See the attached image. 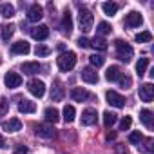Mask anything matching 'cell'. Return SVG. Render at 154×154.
<instances>
[{
	"instance_id": "cell-6",
	"label": "cell",
	"mask_w": 154,
	"mask_h": 154,
	"mask_svg": "<svg viewBox=\"0 0 154 154\" xmlns=\"http://www.w3.org/2000/svg\"><path fill=\"white\" fill-rule=\"evenodd\" d=\"M35 134L40 136V138L49 140V138H53V136L56 134V131H54V127L49 125V123H38V125L35 127Z\"/></svg>"
},
{
	"instance_id": "cell-31",
	"label": "cell",
	"mask_w": 154,
	"mask_h": 154,
	"mask_svg": "<svg viewBox=\"0 0 154 154\" xmlns=\"http://www.w3.org/2000/svg\"><path fill=\"white\" fill-rule=\"evenodd\" d=\"M114 123H116V114L111 112V111H105V112H103V125L109 129V127H112Z\"/></svg>"
},
{
	"instance_id": "cell-1",
	"label": "cell",
	"mask_w": 154,
	"mask_h": 154,
	"mask_svg": "<svg viewBox=\"0 0 154 154\" xmlns=\"http://www.w3.org/2000/svg\"><path fill=\"white\" fill-rule=\"evenodd\" d=\"M56 63H58V69H60V71L67 72V71H71V69L76 65V54H74L72 51H63V53L56 58Z\"/></svg>"
},
{
	"instance_id": "cell-42",
	"label": "cell",
	"mask_w": 154,
	"mask_h": 154,
	"mask_svg": "<svg viewBox=\"0 0 154 154\" xmlns=\"http://www.w3.org/2000/svg\"><path fill=\"white\" fill-rule=\"evenodd\" d=\"M15 154H27V147H24V145H20L17 150H15Z\"/></svg>"
},
{
	"instance_id": "cell-17",
	"label": "cell",
	"mask_w": 154,
	"mask_h": 154,
	"mask_svg": "<svg viewBox=\"0 0 154 154\" xmlns=\"http://www.w3.org/2000/svg\"><path fill=\"white\" fill-rule=\"evenodd\" d=\"M71 98H72L74 102H85L87 98H91V94H89L85 89H82V87H74V89L71 91Z\"/></svg>"
},
{
	"instance_id": "cell-5",
	"label": "cell",
	"mask_w": 154,
	"mask_h": 154,
	"mask_svg": "<svg viewBox=\"0 0 154 154\" xmlns=\"http://www.w3.org/2000/svg\"><path fill=\"white\" fill-rule=\"evenodd\" d=\"M105 100H107L109 105H112V107H116V109L125 107V98H123L122 94H118L116 91H107V93H105Z\"/></svg>"
},
{
	"instance_id": "cell-34",
	"label": "cell",
	"mask_w": 154,
	"mask_h": 154,
	"mask_svg": "<svg viewBox=\"0 0 154 154\" xmlns=\"http://www.w3.org/2000/svg\"><path fill=\"white\" fill-rule=\"evenodd\" d=\"M129 141H131V143H134V145H140V143L143 141L141 132H140V131H132V132L129 134Z\"/></svg>"
},
{
	"instance_id": "cell-4",
	"label": "cell",
	"mask_w": 154,
	"mask_h": 154,
	"mask_svg": "<svg viewBox=\"0 0 154 154\" xmlns=\"http://www.w3.org/2000/svg\"><path fill=\"white\" fill-rule=\"evenodd\" d=\"M27 91H29L33 96L42 98V96L45 94V84H44L42 80H29V82H27Z\"/></svg>"
},
{
	"instance_id": "cell-19",
	"label": "cell",
	"mask_w": 154,
	"mask_h": 154,
	"mask_svg": "<svg viewBox=\"0 0 154 154\" xmlns=\"http://www.w3.org/2000/svg\"><path fill=\"white\" fill-rule=\"evenodd\" d=\"M120 76H122V71H120L118 65H111V67L105 71V78H107L109 82H118Z\"/></svg>"
},
{
	"instance_id": "cell-9",
	"label": "cell",
	"mask_w": 154,
	"mask_h": 154,
	"mask_svg": "<svg viewBox=\"0 0 154 154\" xmlns=\"http://www.w3.org/2000/svg\"><path fill=\"white\" fill-rule=\"evenodd\" d=\"M42 17H44V8H42L40 4H33V6H29V9H27V18H29L31 22H38V20H42Z\"/></svg>"
},
{
	"instance_id": "cell-28",
	"label": "cell",
	"mask_w": 154,
	"mask_h": 154,
	"mask_svg": "<svg viewBox=\"0 0 154 154\" xmlns=\"http://www.w3.org/2000/svg\"><path fill=\"white\" fill-rule=\"evenodd\" d=\"M89 44H91V47H94V49H98V51H105V49H107V40L102 38V36H96V38L91 40Z\"/></svg>"
},
{
	"instance_id": "cell-10",
	"label": "cell",
	"mask_w": 154,
	"mask_h": 154,
	"mask_svg": "<svg viewBox=\"0 0 154 154\" xmlns=\"http://www.w3.org/2000/svg\"><path fill=\"white\" fill-rule=\"evenodd\" d=\"M143 24V17L138 13V11H131L127 17H125V26L127 27H140Z\"/></svg>"
},
{
	"instance_id": "cell-21",
	"label": "cell",
	"mask_w": 154,
	"mask_h": 154,
	"mask_svg": "<svg viewBox=\"0 0 154 154\" xmlns=\"http://www.w3.org/2000/svg\"><path fill=\"white\" fill-rule=\"evenodd\" d=\"M38 71H40V63L38 62H26V63H22V72H26L29 76L36 74Z\"/></svg>"
},
{
	"instance_id": "cell-45",
	"label": "cell",
	"mask_w": 154,
	"mask_h": 154,
	"mask_svg": "<svg viewBox=\"0 0 154 154\" xmlns=\"http://www.w3.org/2000/svg\"><path fill=\"white\" fill-rule=\"evenodd\" d=\"M0 63H2V58H0Z\"/></svg>"
},
{
	"instance_id": "cell-24",
	"label": "cell",
	"mask_w": 154,
	"mask_h": 154,
	"mask_svg": "<svg viewBox=\"0 0 154 154\" xmlns=\"http://www.w3.org/2000/svg\"><path fill=\"white\" fill-rule=\"evenodd\" d=\"M13 33H15V26L13 24H6V26L0 27V36H2V40H6V42L13 36Z\"/></svg>"
},
{
	"instance_id": "cell-44",
	"label": "cell",
	"mask_w": 154,
	"mask_h": 154,
	"mask_svg": "<svg viewBox=\"0 0 154 154\" xmlns=\"http://www.w3.org/2000/svg\"><path fill=\"white\" fill-rule=\"evenodd\" d=\"M0 147H6V140L2 136H0Z\"/></svg>"
},
{
	"instance_id": "cell-8",
	"label": "cell",
	"mask_w": 154,
	"mask_h": 154,
	"mask_svg": "<svg viewBox=\"0 0 154 154\" xmlns=\"http://www.w3.org/2000/svg\"><path fill=\"white\" fill-rule=\"evenodd\" d=\"M138 96H140L141 102H147V103H149V102L154 98V87H152V84H143V85H140Z\"/></svg>"
},
{
	"instance_id": "cell-38",
	"label": "cell",
	"mask_w": 154,
	"mask_h": 154,
	"mask_svg": "<svg viewBox=\"0 0 154 154\" xmlns=\"http://www.w3.org/2000/svg\"><path fill=\"white\" fill-rule=\"evenodd\" d=\"M118 82H120V85H122L123 89H129V87H131V84H132V80H131V76H127V74H125V76L122 74Z\"/></svg>"
},
{
	"instance_id": "cell-23",
	"label": "cell",
	"mask_w": 154,
	"mask_h": 154,
	"mask_svg": "<svg viewBox=\"0 0 154 154\" xmlns=\"http://www.w3.org/2000/svg\"><path fill=\"white\" fill-rule=\"evenodd\" d=\"M140 120H141V123H143L147 129H152V112H150L149 109L140 111Z\"/></svg>"
},
{
	"instance_id": "cell-33",
	"label": "cell",
	"mask_w": 154,
	"mask_h": 154,
	"mask_svg": "<svg viewBox=\"0 0 154 154\" xmlns=\"http://www.w3.org/2000/svg\"><path fill=\"white\" fill-rule=\"evenodd\" d=\"M89 62H91L93 67H102L105 63V58L102 54H93V56H89Z\"/></svg>"
},
{
	"instance_id": "cell-37",
	"label": "cell",
	"mask_w": 154,
	"mask_h": 154,
	"mask_svg": "<svg viewBox=\"0 0 154 154\" xmlns=\"http://www.w3.org/2000/svg\"><path fill=\"white\" fill-rule=\"evenodd\" d=\"M131 125H132V118H131V116H125V118L120 122V131H129Z\"/></svg>"
},
{
	"instance_id": "cell-3",
	"label": "cell",
	"mask_w": 154,
	"mask_h": 154,
	"mask_svg": "<svg viewBox=\"0 0 154 154\" xmlns=\"http://www.w3.org/2000/svg\"><path fill=\"white\" fill-rule=\"evenodd\" d=\"M78 24H80L82 33H89L93 29V24H94L93 13L89 9H80V13H78Z\"/></svg>"
},
{
	"instance_id": "cell-30",
	"label": "cell",
	"mask_w": 154,
	"mask_h": 154,
	"mask_svg": "<svg viewBox=\"0 0 154 154\" xmlns=\"http://www.w3.org/2000/svg\"><path fill=\"white\" fill-rule=\"evenodd\" d=\"M134 40H136L138 44H147V42L152 40V33H150V31H141V33H138V35L134 36Z\"/></svg>"
},
{
	"instance_id": "cell-14",
	"label": "cell",
	"mask_w": 154,
	"mask_h": 154,
	"mask_svg": "<svg viewBox=\"0 0 154 154\" xmlns=\"http://www.w3.org/2000/svg\"><path fill=\"white\" fill-rule=\"evenodd\" d=\"M31 36L35 40H45L49 36V27L47 26H35V27H31Z\"/></svg>"
},
{
	"instance_id": "cell-27",
	"label": "cell",
	"mask_w": 154,
	"mask_h": 154,
	"mask_svg": "<svg viewBox=\"0 0 154 154\" xmlns=\"http://www.w3.org/2000/svg\"><path fill=\"white\" fill-rule=\"evenodd\" d=\"M74 118H76V111H74V107H72V105H65V107H63V120H65V123L74 122Z\"/></svg>"
},
{
	"instance_id": "cell-20",
	"label": "cell",
	"mask_w": 154,
	"mask_h": 154,
	"mask_svg": "<svg viewBox=\"0 0 154 154\" xmlns=\"http://www.w3.org/2000/svg\"><path fill=\"white\" fill-rule=\"evenodd\" d=\"M18 111L24 112V114H31V112L36 111V103L31 102V100H22V102L18 103Z\"/></svg>"
},
{
	"instance_id": "cell-11",
	"label": "cell",
	"mask_w": 154,
	"mask_h": 154,
	"mask_svg": "<svg viewBox=\"0 0 154 154\" xmlns=\"http://www.w3.org/2000/svg\"><path fill=\"white\" fill-rule=\"evenodd\" d=\"M96 118H98L96 109H85V111L82 112V125H85V127L94 125V123H96Z\"/></svg>"
},
{
	"instance_id": "cell-43",
	"label": "cell",
	"mask_w": 154,
	"mask_h": 154,
	"mask_svg": "<svg viewBox=\"0 0 154 154\" xmlns=\"http://www.w3.org/2000/svg\"><path fill=\"white\" fill-rule=\"evenodd\" d=\"M116 138V132H107V140H114Z\"/></svg>"
},
{
	"instance_id": "cell-16",
	"label": "cell",
	"mask_w": 154,
	"mask_h": 154,
	"mask_svg": "<svg viewBox=\"0 0 154 154\" xmlns=\"http://www.w3.org/2000/svg\"><path fill=\"white\" fill-rule=\"evenodd\" d=\"M63 94H65V91H63L62 84L60 82H54V85L51 87V100L53 102H62L63 100Z\"/></svg>"
},
{
	"instance_id": "cell-13",
	"label": "cell",
	"mask_w": 154,
	"mask_h": 154,
	"mask_svg": "<svg viewBox=\"0 0 154 154\" xmlns=\"http://www.w3.org/2000/svg\"><path fill=\"white\" fill-rule=\"evenodd\" d=\"M82 80L87 84H98V72L93 67H84L82 69Z\"/></svg>"
},
{
	"instance_id": "cell-26",
	"label": "cell",
	"mask_w": 154,
	"mask_h": 154,
	"mask_svg": "<svg viewBox=\"0 0 154 154\" xmlns=\"http://www.w3.org/2000/svg\"><path fill=\"white\" fill-rule=\"evenodd\" d=\"M0 15L4 18H13L15 17V6L11 4H0Z\"/></svg>"
},
{
	"instance_id": "cell-7",
	"label": "cell",
	"mask_w": 154,
	"mask_h": 154,
	"mask_svg": "<svg viewBox=\"0 0 154 154\" xmlns=\"http://www.w3.org/2000/svg\"><path fill=\"white\" fill-rule=\"evenodd\" d=\"M4 84H6V87H9V89H17V87L22 85V76H20L18 72L9 71V72H6V76H4Z\"/></svg>"
},
{
	"instance_id": "cell-2",
	"label": "cell",
	"mask_w": 154,
	"mask_h": 154,
	"mask_svg": "<svg viewBox=\"0 0 154 154\" xmlns=\"http://www.w3.org/2000/svg\"><path fill=\"white\" fill-rule=\"evenodd\" d=\"M114 45H116V56H118V60H122V62L129 63V62H131V58L134 56L132 47H131L127 42H123V40H116V42H114Z\"/></svg>"
},
{
	"instance_id": "cell-32",
	"label": "cell",
	"mask_w": 154,
	"mask_h": 154,
	"mask_svg": "<svg viewBox=\"0 0 154 154\" xmlns=\"http://www.w3.org/2000/svg\"><path fill=\"white\" fill-rule=\"evenodd\" d=\"M111 31H112V27H111V24H107V22H100L98 27H96V33H98L102 38H103L105 35H109Z\"/></svg>"
},
{
	"instance_id": "cell-25",
	"label": "cell",
	"mask_w": 154,
	"mask_h": 154,
	"mask_svg": "<svg viewBox=\"0 0 154 154\" xmlns=\"http://www.w3.org/2000/svg\"><path fill=\"white\" fill-rule=\"evenodd\" d=\"M102 9H103V13L107 17H114L118 13V4H114V2H103L102 4Z\"/></svg>"
},
{
	"instance_id": "cell-40",
	"label": "cell",
	"mask_w": 154,
	"mask_h": 154,
	"mask_svg": "<svg viewBox=\"0 0 154 154\" xmlns=\"http://www.w3.org/2000/svg\"><path fill=\"white\" fill-rule=\"evenodd\" d=\"M116 154H129V150L125 149V145H116Z\"/></svg>"
},
{
	"instance_id": "cell-35",
	"label": "cell",
	"mask_w": 154,
	"mask_h": 154,
	"mask_svg": "<svg viewBox=\"0 0 154 154\" xmlns=\"http://www.w3.org/2000/svg\"><path fill=\"white\" fill-rule=\"evenodd\" d=\"M8 111H9V102H8V98H0V118L6 116Z\"/></svg>"
},
{
	"instance_id": "cell-22",
	"label": "cell",
	"mask_w": 154,
	"mask_h": 154,
	"mask_svg": "<svg viewBox=\"0 0 154 154\" xmlns=\"http://www.w3.org/2000/svg\"><path fill=\"white\" fill-rule=\"evenodd\" d=\"M44 118H45L47 122H51V123H56V122L60 120V112H58V109H54V107H47V109L44 111Z\"/></svg>"
},
{
	"instance_id": "cell-15",
	"label": "cell",
	"mask_w": 154,
	"mask_h": 154,
	"mask_svg": "<svg viewBox=\"0 0 154 154\" xmlns=\"http://www.w3.org/2000/svg\"><path fill=\"white\" fill-rule=\"evenodd\" d=\"M29 51H31V47H29V44L26 40H18V42H15L11 45V53L13 54H27Z\"/></svg>"
},
{
	"instance_id": "cell-12",
	"label": "cell",
	"mask_w": 154,
	"mask_h": 154,
	"mask_svg": "<svg viewBox=\"0 0 154 154\" xmlns=\"http://www.w3.org/2000/svg\"><path fill=\"white\" fill-rule=\"evenodd\" d=\"M2 129L6 132H18V131H22V122L18 118H9L8 122L2 123Z\"/></svg>"
},
{
	"instance_id": "cell-41",
	"label": "cell",
	"mask_w": 154,
	"mask_h": 154,
	"mask_svg": "<svg viewBox=\"0 0 154 154\" xmlns=\"http://www.w3.org/2000/svg\"><path fill=\"white\" fill-rule=\"evenodd\" d=\"M145 149H147L149 152H152V138H147V140H145Z\"/></svg>"
},
{
	"instance_id": "cell-29",
	"label": "cell",
	"mask_w": 154,
	"mask_h": 154,
	"mask_svg": "<svg viewBox=\"0 0 154 154\" xmlns=\"http://www.w3.org/2000/svg\"><path fill=\"white\" fill-rule=\"evenodd\" d=\"M147 67H149V58H140L138 60V63H136V72H138V76H143L145 72H147Z\"/></svg>"
},
{
	"instance_id": "cell-36",
	"label": "cell",
	"mask_w": 154,
	"mask_h": 154,
	"mask_svg": "<svg viewBox=\"0 0 154 154\" xmlns=\"http://www.w3.org/2000/svg\"><path fill=\"white\" fill-rule=\"evenodd\" d=\"M49 53H51V49L47 45H36V49H35V54L36 56H47Z\"/></svg>"
},
{
	"instance_id": "cell-18",
	"label": "cell",
	"mask_w": 154,
	"mask_h": 154,
	"mask_svg": "<svg viewBox=\"0 0 154 154\" xmlns=\"http://www.w3.org/2000/svg\"><path fill=\"white\" fill-rule=\"evenodd\" d=\"M62 31H63V33H67V35L72 31V17H71L69 9H65V11H63V17H62Z\"/></svg>"
},
{
	"instance_id": "cell-39",
	"label": "cell",
	"mask_w": 154,
	"mask_h": 154,
	"mask_svg": "<svg viewBox=\"0 0 154 154\" xmlns=\"http://www.w3.org/2000/svg\"><path fill=\"white\" fill-rule=\"evenodd\" d=\"M76 45H78V47H82V49H87V47H91V44H89V40H87L85 36H80L78 40H76Z\"/></svg>"
}]
</instances>
